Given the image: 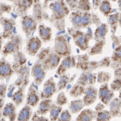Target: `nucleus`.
Returning a JSON list of instances; mask_svg holds the SVG:
<instances>
[{
	"instance_id": "2",
	"label": "nucleus",
	"mask_w": 121,
	"mask_h": 121,
	"mask_svg": "<svg viewBox=\"0 0 121 121\" xmlns=\"http://www.w3.org/2000/svg\"><path fill=\"white\" fill-rule=\"evenodd\" d=\"M36 56L37 60L41 63L46 71L57 68L61 58L49 47L40 49Z\"/></svg>"
},
{
	"instance_id": "19",
	"label": "nucleus",
	"mask_w": 121,
	"mask_h": 121,
	"mask_svg": "<svg viewBox=\"0 0 121 121\" xmlns=\"http://www.w3.org/2000/svg\"><path fill=\"white\" fill-rule=\"evenodd\" d=\"M33 115L32 107L26 104L19 111L17 116L16 120L20 121H27L31 120Z\"/></svg>"
},
{
	"instance_id": "23",
	"label": "nucleus",
	"mask_w": 121,
	"mask_h": 121,
	"mask_svg": "<svg viewBox=\"0 0 121 121\" xmlns=\"http://www.w3.org/2000/svg\"><path fill=\"white\" fill-rule=\"evenodd\" d=\"M84 105L82 100L78 99L73 100L69 104V111L72 114H76L81 111Z\"/></svg>"
},
{
	"instance_id": "13",
	"label": "nucleus",
	"mask_w": 121,
	"mask_h": 121,
	"mask_svg": "<svg viewBox=\"0 0 121 121\" xmlns=\"http://www.w3.org/2000/svg\"><path fill=\"white\" fill-rule=\"evenodd\" d=\"M12 64L3 56L0 59V80L7 79L14 74Z\"/></svg>"
},
{
	"instance_id": "12",
	"label": "nucleus",
	"mask_w": 121,
	"mask_h": 121,
	"mask_svg": "<svg viewBox=\"0 0 121 121\" xmlns=\"http://www.w3.org/2000/svg\"><path fill=\"white\" fill-rule=\"evenodd\" d=\"M36 85L32 82L28 89L26 96V104L29 105L32 107H34L38 106L40 102V95L36 88Z\"/></svg>"
},
{
	"instance_id": "41",
	"label": "nucleus",
	"mask_w": 121,
	"mask_h": 121,
	"mask_svg": "<svg viewBox=\"0 0 121 121\" xmlns=\"http://www.w3.org/2000/svg\"><path fill=\"white\" fill-rule=\"evenodd\" d=\"M5 98H0V120H2V118L3 117V108L4 106V102H5Z\"/></svg>"
},
{
	"instance_id": "3",
	"label": "nucleus",
	"mask_w": 121,
	"mask_h": 121,
	"mask_svg": "<svg viewBox=\"0 0 121 121\" xmlns=\"http://www.w3.org/2000/svg\"><path fill=\"white\" fill-rule=\"evenodd\" d=\"M8 39L1 51L2 56L5 57L21 51L23 42V38L20 34H13Z\"/></svg>"
},
{
	"instance_id": "32",
	"label": "nucleus",
	"mask_w": 121,
	"mask_h": 121,
	"mask_svg": "<svg viewBox=\"0 0 121 121\" xmlns=\"http://www.w3.org/2000/svg\"><path fill=\"white\" fill-rule=\"evenodd\" d=\"M94 112L91 110H87L81 112L76 118V120H92L94 118Z\"/></svg>"
},
{
	"instance_id": "45",
	"label": "nucleus",
	"mask_w": 121,
	"mask_h": 121,
	"mask_svg": "<svg viewBox=\"0 0 121 121\" xmlns=\"http://www.w3.org/2000/svg\"><path fill=\"white\" fill-rule=\"evenodd\" d=\"M117 55L119 56V57H121V48L118 50L117 52Z\"/></svg>"
},
{
	"instance_id": "42",
	"label": "nucleus",
	"mask_w": 121,
	"mask_h": 121,
	"mask_svg": "<svg viewBox=\"0 0 121 121\" xmlns=\"http://www.w3.org/2000/svg\"><path fill=\"white\" fill-rule=\"evenodd\" d=\"M102 0H93V6L94 7L97 8L99 6L100 4L101 3Z\"/></svg>"
},
{
	"instance_id": "35",
	"label": "nucleus",
	"mask_w": 121,
	"mask_h": 121,
	"mask_svg": "<svg viewBox=\"0 0 121 121\" xmlns=\"http://www.w3.org/2000/svg\"><path fill=\"white\" fill-rule=\"evenodd\" d=\"M71 120V115L70 112L68 110L62 111L58 117V121H70Z\"/></svg>"
},
{
	"instance_id": "9",
	"label": "nucleus",
	"mask_w": 121,
	"mask_h": 121,
	"mask_svg": "<svg viewBox=\"0 0 121 121\" xmlns=\"http://www.w3.org/2000/svg\"><path fill=\"white\" fill-rule=\"evenodd\" d=\"M0 24L3 28L2 35L4 39H8L13 34L14 30L16 26L15 20L13 18L0 17Z\"/></svg>"
},
{
	"instance_id": "30",
	"label": "nucleus",
	"mask_w": 121,
	"mask_h": 121,
	"mask_svg": "<svg viewBox=\"0 0 121 121\" xmlns=\"http://www.w3.org/2000/svg\"><path fill=\"white\" fill-rule=\"evenodd\" d=\"M91 6L90 0H79L76 10L82 12H88L91 9Z\"/></svg>"
},
{
	"instance_id": "1",
	"label": "nucleus",
	"mask_w": 121,
	"mask_h": 121,
	"mask_svg": "<svg viewBox=\"0 0 121 121\" xmlns=\"http://www.w3.org/2000/svg\"><path fill=\"white\" fill-rule=\"evenodd\" d=\"M48 7L52 12L50 22L57 30H64L65 27V18L70 11L65 1H54L49 4Z\"/></svg>"
},
{
	"instance_id": "44",
	"label": "nucleus",
	"mask_w": 121,
	"mask_h": 121,
	"mask_svg": "<svg viewBox=\"0 0 121 121\" xmlns=\"http://www.w3.org/2000/svg\"><path fill=\"white\" fill-rule=\"evenodd\" d=\"M117 4L119 10L121 11V0H117Z\"/></svg>"
},
{
	"instance_id": "37",
	"label": "nucleus",
	"mask_w": 121,
	"mask_h": 121,
	"mask_svg": "<svg viewBox=\"0 0 121 121\" xmlns=\"http://www.w3.org/2000/svg\"><path fill=\"white\" fill-rule=\"evenodd\" d=\"M70 11L76 10L79 0H64Z\"/></svg>"
},
{
	"instance_id": "16",
	"label": "nucleus",
	"mask_w": 121,
	"mask_h": 121,
	"mask_svg": "<svg viewBox=\"0 0 121 121\" xmlns=\"http://www.w3.org/2000/svg\"><path fill=\"white\" fill-rule=\"evenodd\" d=\"M16 106L13 102H10L6 103L4 106L3 116L9 121H15L17 118Z\"/></svg>"
},
{
	"instance_id": "39",
	"label": "nucleus",
	"mask_w": 121,
	"mask_h": 121,
	"mask_svg": "<svg viewBox=\"0 0 121 121\" xmlns=\"http://www.w3.org/2000/svg\"><path fill=\"white\" fill-rule=\"evenodd\" d=\"M31 121H47L48 120L47 118L43 116L39 115L37 112H35L34 114L32 115L31 119Z\"/></svg>"
},
{
	"instance_id": "38",
	"label": "nucleus",
	"mask_w": 121,
	"mask_h": 121,
	"mask_svg": "<svg viewBox=\"0 0 121 121\" xmlns=\"http://www.w3.org/2000/svg\"><path fill=\"white\" fill-rule=\"evenodd\" d=\"M7 85L5 83H0V98H5L7 91Z\"/></svg>"
},
{
	"instance_id": "27",
	"label": "nucleus",
	"mask_w": 121,
	"mask_h": 121,
	"mask_svg": "<svg viewBox=\"0 0 121 121\" xmlns=\"http://www.w3.org/2000/svg\"><path fill=\"white\" fill-rule=\"evenodd\" d=\"M119 13L117 12V13L109 15L108 17V21L111 26L112 33H115L117 27L118 23L119 22Z\"/></svg>"
},
{
	"instance_id": "34",
	"label": "nucleus",
	"mask_w": 121,
	"mask_h": 121,
	"mask_svg": "<svg viewBox=\"0 0 121 121\" xmlns=\"http://www.w3.org/2000/svg\"><path fill=\"white\" fill-rule=\"evenodd\" d=\"M12 10V6L0 2V17H2L4 13L9 14Z\"/></svg>"
},
{
	"instance_id": "20",
	"label": "nucleus",
	"mask_w": 121,
	"mask_h": 121,
	"mask_svg": "<svg viewBox=\"0 0 121 121\" xmlns=\"http://www.w3.org/2000/svg\"><path fill=\"white\" fill-rule=\"evenodd\" d=\"M26 87H18L17 89L11 96L12 102L15 104L16 107L21 105L25 98V90Z\"/></svg>"
},
{
	"instance_id": "21",
	"label": "nucleus",
	"mask_w": 121,
	"mask_h": 121,
	"mask_svg": "<svg viewBox=\"0 0 121 121\" xmlns=\"http://www.w3.org/2000/svg\"><path fill=\"white\" fill-rule=\"evenodd\" d=\"M13 55L14 56V59L12 66L14 72H15L21 66L26 64L27 58L25 55L21 51L17 52Z\"/></svg>"
},
{
	"instance_id": "46",
	"label": "nucleus",
	"mask_w": 121,
	"mask_h": 121,
	"mask_svg": "<svg viewBox=\"0 0 121 121\" xmlns=\"http://www.w3.org/2000/svg\"><path fill=\"white\" fill-rule=\"evenodd\" d=\"M119 25L121 27V13L119 15Z\"/></svg>"
},
{
	"instance_id": "18",
	"label": "nucleus",
	"mask_w": 121,
	"mask_h": 121,
	"mask_svg": "<svg viewBox=\"0 0 121 121\" xmlns=\"http://www.w3.org/2000/svg\"><path fill=\"white\" fill-rule=\"evenodd\" d=\"M83 12L76 10L70 14L69 20L73 28L75 29H80L82 27V16Z\"/></svg>"
},
{
	"instance_id": "17",
	"label": "nucleus",
	"mask_w": 121,
	"mask_h": 121,
	"mask_svg": "<svg viewBox=\"0 0 121 121\" xmlns=\"http://www.w3.org/2000/svg\"><path fill=\"white\" fill-rule=\"evenodd\" d=\"M38 104V108L36 112L39 115H45L48 112L50 111L52 105L53 104V102L51 98H46L41 99Z\"/></svg>"
},
{
	"instance_id": "33",
	"label": "nucleus",
	"mask_w": 121,
	"mask_h": 121,
	"mask_svg": "<svg viewBox=\"0 0 121 121\" xmlns=\"http://www.w3.org/2000/svg\"><path fill=\"white\" fill-rule=\"evenodd\" d=\"M91 23V16L88 12H83L82 16V27L86 28Z\"/></svg>"
},
{
	"instance_id": "5",
	"label": "nucleus",
	"mask_w": 121,
	"mask_h": 121,
	"mask_svg": "<svg viewBox=\"0 0 121 121\" xmlns=\"http://www.w3.org/2000/svg\"><path fill=\"white\" fill-rule=\"evenodd\" d=\"M21 28L26 37L28 38L37 30L38 22L32 15H25L21 17Z\"/></svg>"
},
{
	"instance_id": "24",
	"label": "nucleus",
	"mask_w": 121,
	"mask_h": 121,
	"mask_svg": "<svg viewBox=\"0 0 121 121\" xmlns=\"http://www.w3.org/2000/svg\"><path fill=\"white\" fill-rule=\"evenodd\" d=\"M99 9L105 16L109 15L112 9L110 0H102L99 6Z\"/></svg>"
},
{
	"instance_id": "14",
	"label": "nucleus",
	"mask_w": 121,
	"mask_h": 121,
	"mask_svg": "<svg viewBox=\"0 0 121 121\" xmlns=\"http://www.w3.org/2000/svg\"><path fill=\"white\" fill-rule=\"evenodd\" d=\"M75 66L74 59L72 56H65L62 60L59 65H58L56 73L59 75H61L65 73L69 69L74 67Z\"/></svg>"
},
{
	"instance_id": "10",
	"label": "nucleus",
	"mask_w": 121,
	"mask_h": 121,
	"mask_svg": "<svg viewBox=\"0 0 121 121\" xmlns=\"http://www.w3.org/2000/svg\"><path fill=\"white\" fill-rule=\"evenodd\" d=\"M42 45V42L37 36H30L28 38L26 46V53L31 56H34L38 54Z\"/></svg>"
},
{
	"instance_id": "6",
	"label": "nucleus",
	"mask_w": 121,
	"mask_h": 121,
	"mask_svg": "<svg viewBox=\"0 0 121 121\" xmlns=\"http://www.w3.org/2000/svg\"><path fill=\"white\" fill-rule=\"evenodd\" d=\"M15 73L17 75V78L13 84L12 88H16L20 87H26L29 82L30 69L26 64L20 67Z\"/></svg>"
},
{
	"instance_id": "31",
	"label": "nucleus",
	"mask_w": 121,
	"mask_h": 121,
	"mask_svg": "<svg viewBox=\"0 0 121 121\" xmlns=\"http://www.w3.org/2000/svg\"><path fill=\"white\" fill-rule=\"evenodd\" d=\"M108 32V26L107 24L102 23L96 28L95 31V37L99 38L104 37Z\"/></svg>"
},
{
	"instance_id": "22",
	"label": "nucleus",
	"mask_w": 121,
	"mask_h": 121,
	"mask_svg": "<svg viewBox=\"0 0 121 121\" xmlns=\"http://www.w3.org/2000/svg\"><path fill=\"white\" fill-rule=\"evenodd\" d=\"M33 11L32 16L36 19L38 23H40L44 18L43 9L40 0H34Z\"/></svg>"
},
{
	"instance_id": "47",
	"label": "nucleus",
	"mask_w": 121,
	"mask_h": 121,
	"mask_svg": "<svg viewBox=\"0 0 121 121\" xmlns=\"http://www.w3.org/2000/svg\"><path fill=\"white\" fill-rule=\"evenodd\" d=\"M120 97L121 98V93H120Z\"/></svg>"
},
{
	"instance_id": "15",
	"label": "nucleus",
	"mask_w": 121,
	"mask_h": 121,
	"mask_svg": "<svg viewBox=\"0 0 121 121\" xmlns=\"http://www.w3.org/2000/svg\"><path fill=\"white\" fill-rule=\"evenodd\" d=\"M37 30L39 37L41 40L42 42L46 43L50 41L52 35L51 27L46 26L44 24H40L38 26Z\"/></svg>"
},
{
	"instance_id": "43",
	"label": "nucleus",
	"mask_w": 121,
	"mask_h": 121,
	"mask_svg": "<svg viewBox=\"0 0 121 121\" xmlns=\"http://www.w3.org/2000/svg\"><path fill=\"white\" fill-rule=\"evenodd\" d=\"M3 38L2 37V33H0V52L2 51V46H3Z\"/></svg>"
},
{
	"instance_id": "26",
	"label": "nucleus",
	"mask_w": 121,
	"mask_h": 121,
	"mask_svg": "<svg viewBox=\"0 0 121 121\" xmlns=\"http://www.w3.org/2000/svg\"><path fill=\"white\" fill-rule=\"evenodd\" d=\"M62 107L58 105L53 104L50 110V120L56 121L57 120L58 117L62 112Z\"/></svg>"
},
{
	"instance_id": "40",
	"label": "nucleus",
	"mask_w": 121,
	"mask_h": 121,
	"mask_svg": "<svg viewBox=\"0 0 121 121\" xmlns=\"http://www.w3.org/2000/svg\"><path fill=\"white\" fill-rule=\"evenodd\" d=\"M109 113L107 111H104L102 113H99L98 116V120H108V118Z\"/></svg>"
},
{
	"instance_id": "4",
	"label": "nucleus",
	"mask_w": 121,
	"mask_h": 121,
	"mask_svg": "<svg viewBox=\"0 0 121 121\" xmlns=\"http://www.w3.org/2000/svg\"><path fill=\"white\" fill-rule=\"evenodd\" d=\"M53 50L61 57L70 56V47L65 35H59L55 38Z\"/></svg>"
},
{
	"instance_id": "28",
	"label": "nucleus",
	"mask_w": 121,
	"mask_h": 121,
	"mask_svg": "<svg viewBox=\"0 0 121 121\" xmlns=\"http://www.w3.org/2000/svg\"><path fill=\"white\" fill-rule=\"evenodd\" d=\"M112 93H111L110 90H108L107 87V85H104L100 88L99 95V98H102V100L104 101V102H108L112 97Z\"/></svg>"
},
{
	"instance_id": "8",
	"label": "nucleus",
	"mask_w": 121,
	"mask_h": 121,
	"mask_svg": "<svg viewBox=\"0 0 121 121\" xmlns=\"http://www.w3.org/2000/svg\"><path fill=\"white\" fill-rule=\"evenodd\" d=\"M13 3V11L20 17L27 14L28 11L33 6L34 0H9Z\"/></svg>"
},
{
	"instance_id": "36",
	"label": "nucleus",
	"mask_w": 121,
	"mask_h": 121,
	"mask_svg": "<svg viewBox=\"0 0 121 121\" xmlns=\"http://www.w3.org/2000/svg\"><path fill=\"white\" fill-rule=\"evenodd\" d=\"M67 102V99L64 92H61L58 94L56 98V104L60 106H62Z\"/></svg>"
},
{
	"instance_id": "25",
	"label": "nucleus",
	"mask_w": 121,
	"mask_h": 121,
	"mask_svg": "<svg viewBox=\"0 0 121 121\" xmlns=\"http://www.w3.org/2000/svg\"><path fill=\"white\" fill-rule=\"evenodd\" d=\"M96 90L94 88H88L86 91V95L84 96V101L86 104H91L95 102L96 98Z\"/></svg>"
},
{
	"instance_id": "29",
	"label": "nucleus",
	"mask_w": 121,
	"mask_h": 121,
	"mask_svg": "<svg viewBox=\"0 0 121 121\" xmlns=\"http://www.w3.org/2000/svg\"><path fill=\"white\" fill-rule=\"evenodd\" d=\"M69 80V76L65 73L60 75L59 81L57 83V90L58 91L61 90L65 88Z\"/></svg>"
},
{
	"instance_id": "11",
	"label": "nucleus",
	"mask_w": 121,
	"mask_h": 121,
	"mask_svg": "<svg viewBox=\"0 0 121 121\" xmlns=\"http://www.w3.org/2000/svg\"><path fill=\"white\" fill-rule=\"evenodd\" d=\"M57 90V87L53 77H51L44 82L42 90L40 93V99L51 98Z\"/></svg>"
},
{
	"instance_id": "7",
	"label": "nucleus",
	"mask_w": 121,
	"mask_h": 121,
	"mask_svg": "<svg viewBox=\"0 0 121 121\" xmlns=\"http://www.w3.org/2000/svg\"><path fill=\"white\" fill-rule=\"evenodd\" d=\"M30 74L33 78V82L37 86H39L43 83L46 75V71L42 65L38 60L32 66Z\"/></svg>"
}]
</instances>
